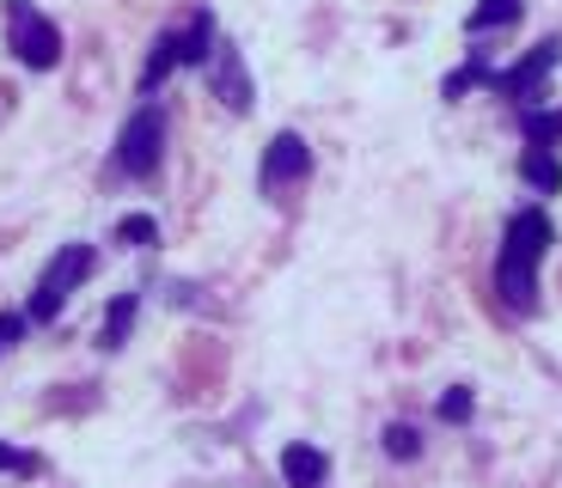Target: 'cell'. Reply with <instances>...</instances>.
Masks as SVG:
<instances>
[{
	"mask_svg": "<svg viewBox=\"0 0 562 488\" xmlns=\"http://www.w3.org/2000/svg\"><path fill=\"white\" fill-rule=\"evenodd\" d=\"M7 43H13V56L37 73H49L61 61V31L49 25L31 0H7Z\"/></svg>",
	"mask_w": 562,
	"mask_h": 488,
	"instance_id": "3",
	"label": "cell"
},
{
	"mask_svg": "<svg viewBox=\"0 0 562 488\" xmlns=\"http://www.w3.org/2000/svg\"><path fill=\"white\" fill-rule=\"evenodd\" d=\"M92 269H99V251H92V245H61V251L49 257V269L37 275V287H31L25 318H31V324H56L61 306L80 293V281L92 275Z\"/></svg>",
	"mask_w": 562,
	"mask_h": 488,
	"instance_id": "2",
	"label": "cell"
},
{
	"mask_svg": "<svg viewBox=\"0 0 562 488\" xmlns=\"http://www.w3.org/2000/svg\"><path fill=\"white\" fill-rule=\"evenodd\" d=\"M178 43H183V68H202V61H214V19L209 13H190L183 19V31H178Z\"/></svg>",
	"mask_w": 562,
	"mask_h": 488,
	"instance_id": "9",
	"label": "cell"
},
{
	"mask_svg": "<svg viewBox=\"0 0 562 488\" xmlns=\"http://www.w3.org/2000/svg\"><path fill=\"white\" fill-rule=\"evenodd\" d=\"M557 56H562V43L557 37H544L532 49V56L520 61V68H507V73H495V92H507V98H520L526 111H532V98H538V86H544V73L557 68Z\"/></svg>",
	"mask_w": 562,
	"mask_h": 488,
	"instance_id": "6",
	"label": "cell"
},
{
	"mask_svg": "<svg viewBox=\"0 0 562 488\" xmlns=\"http://www.w3.org/2000/svg\"><path fill=\"white\" fill-rule=\"evenodd\" d=\"M526 0H477L471 7V31H495V25H514Z\"/></svg>",
	"mask_w": 562,
	"mask_h": 488,
	"instance_id": "13",
	"label": "cell"
},
{
	"mask_svg": "<svg viewBox=\"0 0 562 488\" xmlns=\"http://www.w3.org/2000/svg\"><path fill=\"white\" fill-rule=\"evenodd\" d=\"M159 159H166V111L159 104H140L123 123V135H116V166L128 178H154Z\"/></svg>",
	"mask_w": 562,
	"mask_h": 488,
	"instance_id": "4",
	"label": "cell"
},
{
	"mask_svg": "<svg viewBox=\"0 0 562 488\" xmlns=\"http://www.w3.org/2000/svg\"><path fill=\"white\" fill-rule=\"evenodd\" d=\"M214 92H221V104L233 116H245L257 104V86H251V73H245V56H239V43H221V49H214Z\"/></svg>",
	"mask_w": 562,
	"mask_h": 488,
	"instance_id": "5",
	"label": "cell"
},
{
	"mask_svg": "<svg viewBox=\"0 0 562 488\" xmlns=\"http://www.w3.org/2000/svg\"><path fill=\"white\" fill-rule=\"evenodd\" d=\"M385 452H392L397 464H409L422 452V433L409 428V421H392V428H385Z\"/></svg>",
	"mask_w": 562,
	"mask_h": 488,
	"instance_id": "16",
	"label": "cell"
},
{
	"mask_svg": "<svg viewBox=\"0 0 562 488\" xmlns=\"http://www.w3.org/2000/svg\"><path fill=\"white\" fill-rule=\"evenodd\" d=\"M520 128H526V140H532V147H544V140H562V111H526Z\"/></svg>",
	"mask_w": 562,
	"mask_h": 488,
	"instance_id": "15",
	"label": "cell"
},
{
	"mask_svg": "<svg viewBox=\"0 0 562 488\" xmlns=\"http://www.w3.org/2000/svg\"><path fill=\"white\" fill-rule=\"evenodd\" d=\"M440 421H471V390L452 385L447 397H440Z\"/></svg>",
	"mask_w": 562,
	"mask_h": 488,
	"instance_id": "17",
	"label": "cell"
},
{
	"mask_svg": "<svg viewBox=\"0 0 562 488\" xmlns=\"http://www.w3.org/2000/svg\"><path fill=\"white\" fill-rule=\"evenodd\" d=\"M520 178L532 183L538 195H557V190H562V166H557V154H544V147H532V154L520 159Z\"/></svg>",
	"mask_w": 562,
	"mask_h": 488,
	"instance_id": "12",
	"label": "cell"
},
{
	"mask_svg": "<svg viewBox=\"0 0 562 488\" xmlns=\"http://www.w3.org/2000/svg\"><path fill=\"white\" fill-rule=\"evenodd\" d=\"M183 61V43H178V31H166V37L154 43V56H147V68H140V92H159V80H166L171 68Z\"/></svg>",
	"mask_w": 562,
	"mask_h": 488,
	"instance_id": "11",
	"label": "cell"
},
{
	"mask_svg": "<svg viewBox=\"0 0 562 488\" xmlns=\"http://www.w3.org/2000/svg\"><path fill=\"white\" fill-rule=\"evenodd\" d=\"M25 311H0V354H7V349H13V342H19V336H25Z\"/></svg>",
	"mask_w": 562,
	"mask_h": 488,
	"instance_id": "19",
	"label": "cell"
},
{
	"mask_svg": "<svg viewBox=\"0 0 562 488\" xmlns=\"http://www.w3.org/2000/svg\"><path fill=\"white\" fill-rule=\"evenodd\" d=\"M0 470H13V476H37V458L19 446H0Z\"/></svg>",
	"mask_w": 562,
	"mask_h": 488,
	"instance_id": "18",
	"label": "cell"
},
{
	"mask_svg": "<svg viewBox=\"0 0 562 488\" xmlns=\"http://www.w3.org/2000/svg\"><path fill=\"white\" fill-rule=\"evenodd\" d=\"M135 311H140V299H135V293H116V299H111V311H104L99 349H123V342H128V330H135Z\"/></svg>",
	"mask_w": 562,
	"mask_h": 488,
	"instance_id": "10",
	"label": "cell"
},
{
	"mask_svg": "<svg viewBox=\"0 0 562 488\" xmlns=\"http://www.w3.org/2000/svg\"><path fill=\"white\" fill-rule=\"evenodd\" d=\"M312 171V147L300 135H276L263 147V190H288Z\"/></svg>",
	"mask_w": 562,
	"mask_h": 488,
	"instance_id": "7",
	"label": "cell"
},
{
	"mask_svg": "<svg viewBox=\"0 0 562 488\" xmlns=\"http://www.w3.org/2000/svg\"><path fill=\"white\" fill-rule=\"evenodd\" d=\"M281 476H288V488H324L330 464H324V452H318V446L294 440V446H281Z\"/></svg>",
	"mask_w": 562,
	"mask_h": 488,
	"instance_id": "8",
	"label": "cell"
},
{
	"mask_svg": "<svg viewBox=\"0 0 562 488\" xmlns=\"http://www.w3.org/2000/svg\"><path fill=\"white\" fill-rule=\"evenodd\" d=\"M116 238H123V245H135V251H147V245H159V220H154V214H123Z\"/></svg>",
	"mask_w": 562,
	"mask_h": 488,
	"instance_id": "14",
	"label": "cell"
},
{
	"mask_svg": "<svg viewBox=\"0 0 562 488\" xmlns=\"http://www.w3.org/2000/svg\"><path fill=\"white\" fill-rule=\"evenodd\" d=\"M550 214L544 208H520L507 220V238H502V257H495V287L514 311H532L538 306V263L550 251Z\"/></svg>",
	"mask_w": 562,
	"mask_h": 488,
	"instance_id": "1",
	"label": "cell"
}]
</instances>
